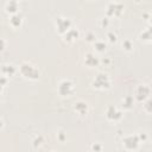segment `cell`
I'll return each mask as SVG.
<instances>
[{
  "mask_svg": "<svg viewBox=\"0 0 152 152\" xmlns=\"http://www.w3.org/2000/svg\"><path fill=\"white\" fill-rule=\"evenodd\" d=\"M144 108H145V110H146V112L152 113V99H147V100H145Z\"/></svg>",
  "mask_w": 152,
  "mask_h": 152,
  "instance_id": "cell-16",
  "label": "cell"
},
{
  "mask_svg": "<svg viewBox=\"0 0 152 152\" xmlns=\"http://www.w3.org/2000/svg\"><path fill=\"white\" fill-rule=\"evenodd\" d=\"M64 138H65V137H64L63 132H59V133H58V140L62 142V141H64Z\"/></svg>",
  "mask_w": 152,
  "mask_h": 152,
  "instance_id": "cell-22",
  "label": "cell"
},
{
  "mask_svg": "<svg viewBox=\"0 0 152 152\" xmlns=\"http://www.w3.org/2000/svg\"><path fill=\"white\" fill-rule=\"evenodd\" d=\"M133 102H134V100L132 96H125L122 99V107L125 109H131L133 107Z\"/></svg>",
  "mask_w": 152,
  "mask_h": 152,
  "instance_id": "cell-13",
  "label": "cell"
},
{
  "mask_svg": "<svg viewBox=\"0 0 152 152\" xmlns=\"http://www.w3.org/2000/svg\"><path fill=\"white\" fill-rule=\"evenodd\" d=\"M124 11V6L118 2H112L107 6V15L109 17H119Z\"/></svg>",
  "mask_w": 152,
  "mask_h": 152,
  "instance_id": "cell-6",
  "label": "cell"
},
{
  "mask_svg": "<svg viewBox=\"0 0 152 152\" xmlns=\"http://www.w3.org/2000/svg\"><path fill=\"white\" fill-rule=\"evenodd\" d=\"M141 142L139 135H128L124 139V146L127 150H135Z\"/></svg>",
  "mask_w": 152,
  "mask_h": 152,
  "instance_id": "cell-4",
  "label": "cell"
},
{
  "mask_svg": "<svg viewBox=\"0 0 152 152\" xmlns=\"http://www.w3.org/2000/svg\"><path fill=\"white\" fill-rule=\"evenodd\" d=\"M84 62H86V64L88 66H96L100 63V61L93 53H87L86 55V58H84Z\"/></svg>",
  "mask_w": 152,
  "mask_h": 152,
  "instance_id": "cell-11",
  "label": "cell"
},
{
  "mask_svg": "<svg viewBox=\"0 0 152 152\" xmlns=\"http://www.w3.org/2000/svg\"><path fill=\"white\" fill-rule=\"evenodd\" d=\"M20 74L24 77L30 78V80H37L39 77V71L33 65H31L30 63H26V62H24L20 65Z\"/></svg>",
  "mask_w": 152,
  "mask_h": 152,
  "instance_id": "cell-1",
  "label": "cell"
},
{
  "mask_svg": "<svg viewBox=\"0 0 152 152\" xmlns=\"http://www.w3.org/2000/svg\"><path fill=\"white\" fill-rule=\"evenodd\" d=\"M17 10H18V5H17L15 0H11V1H10V4H8V5H7V7H6V11H7V13H11V14H15Z\"/></svg>",
  "mask_w": 152,
  "mask_h": 152,
  "instance_id": "cell-14",
  "label": "cell"
},
{
  "mask_svg": "<svg viewBox=\"0 0 152 152\" xmlns=\"http://www.w3.org/2000/svg\"><path fill=\"white\" fill-rule=\"evenodd\" d=\"M74 108H75V110H76L78 114H81V115H84V114H87V112H88V106H87V103L83 102V101L76 102L75 106H74Z\"/></svg>",
  "mask_w": 152,
  "mask_h": 152,
  "instance_id": "cell-10",
  "label": "cell"
},
{
  "mask_svg": "<svg viewBox=\"0 0 152 152\" xmlns=\"http://www.w3.org/2000/svg\"><path fill=\"white\" fill-rule=\"evenodd\" d=\"M107 37H108V39H109L110 43H115L116 42V34H114L113 32H108L107 33Z\"/></svg>",
  "mask_w": 152,
  "mask_h": 152,
  "instance_id": "cell-21",
  "label": "cell"
},
{
  "mask_svg": "<svg viewBox=\"0 0 152 152\" xmlns=\"http://www.w3.org/2000/svg\"><path fill=\"white\" fill-rule=\"evenodd\" d=\"M122 48H124L125 50H127V51H131V50H132V48H133V44L131 43V40L126 39V40H124V42H122Z\"/></svg>",
  "mask_w": 152,
  "mask_h": 152,
  "instance_id": "cell-18",
  "label": "cell"
},
{
  "mask_svg": "<svg viewBox=\"0 0 152 152\" xmlns=\"http://www.w3.org/2000/svg\"><path fill=\"white\" fill-rule=\"evenodd\" d=\"M95 49L97 50V51H104L106 50V44H104V42H95Z\"/></svg>",
  "mask_w": 152,
  "mask_h": 152,
  "instance_id": "cell-17",
  "label": "cell"
},
{
  "mask_svg": "<svg viewBox=\"0 0 152 152\" xmlns=\"http://www.w3.org/2000/svg\"><path fill=\"white\" fill-rule=\"evenodd\" d=\"M43 144V137H37L34 140H33V146L34 147H38Z\"/></svg>",
  "mask_w": 152,
  "mask_h": 152,
  "instance_id": "cell-20",
  "label": "cell"
},
{
  "mask_svg": "<svg viewBox=\"0 0 152 152\" xmlns=\"http://www.w3.org/2000/svg\"><path fill=\"white\" fill-rule=\"evenodd\" d=\"M4 69H7L10 76H12V75L15 72V66L12 65V64H10V65H4Z\"/></svg>",
  "mask_w": 152,
  "mask_h": 152,
  "instance_id": "cell-19",
  "label": "cell"
},
{
  "mask_svg": "<svg viewBox=\"0 0 152 152\" xmlns=\"http://www.w3.org/2000/svg\"><path fill=\"white\" fill-rule=\"evenodd\" d=\"M101 25H102V26H104V27H106V26H108V19H107V18H103V19H102V21H101Z\"/></svg>",
  "mask_w": 152,
  "mask_h": 152,
  "instance_id": "cell-23",
  "label": "cell"
},
{
  "mask_svg": "<svg viewBox=\"0 0 152 152\" xmlns=\"http://www.w3.org/2000/svg\"><path fill=\"white\" fill-rule=\"evenodd\" d=\"M11 25L12 26H14V27H18V26H20V24H21V15L20 14H13L12 15V18H11Z\"/></svg>",
  "mask_w": 152,
  "mask_h": 152,
  "instance_id": "cell-15",
  "label": "cell"
},
{
  "mask_svg": "<svg viewBox=\"0 0 152 152\" xmlns=\"http://www.w3.org/2000/svg\"><path fill=\"white\" fill-rule=\"evenodd\" d=\"M106 116H107V119H108L109 121H118V120L121 119L122 113H121L116 107L109 106V107L107 108V110H106Z\"/></svg>",
  "mask_w": 152,
  "mask_h": 152,
  "instance_id": "cell-7",
  "label": "cell"
},
{
  "mask_svg": "<svg viewBox=\"0 0 152 152\" xmlns=\"http://www.w3.org/2000/svg\"><path fill=\"white\" fill-rule=\"evenodd\" d=\"M77 38H78V31L76 28H70L69 31H66L64 33V40H66L69 43L76 40Z\"/></svg>",
  "mask_w": 152,
  "mask_h": 152,
  "instance_id": "cell-9",
  "label": "cell"
},
{
  "mask_svg": "<svg viewBox=\"0 0 152 152\" xmlns=\"http://www.w3.org/2000/svg\"><path fill=\"white\" fill-rule=\"evenodd\" d=\"M56 27H57V31L61 34H64L66 31H69L71 28V23H70L69 19L57 18V20H56Z\"/></svg>",
  "mask_w": 152,
  "mask_h": 152,
  "instance_id": "cell-5",
  "label": "cell"
},
{
  "mask_svg": "<svg viewBox=\"0 0 152 152\" xmlns=\"http://www.w3.org/2000/svg\"><path fill=\"white\" fill-rule=\"evenodd\" d=\"M148 95H150V88L146 84L139 86L137 88V90H135V97H137L138 101H145V100H147Z\"/></svg>",
  "mask_w": 152,
  "mask_h": 152,
  "instance_id": "cell-8",
  "label": "cell"
},
{
  "mask_svg": "<svg viewBox=\"0 0 152 152\" xmlns=\"http://www.w3.org/2000/svg\"><path fill=\"white\" fill-rule=\"evenodd\" d=\"M140 39L146 42V43H152V27H150V28L145 30L144 32H141Z\"/></svg>",
  "mask_w": 152,
  "mask_h": 152,
  "instance_id": "cell-12",
  "label": "cell"
},
{
  "mask_svg": "<svg viewBox=\"0 0 152 152\" xmlns=\"http://www.w3.org/2000/svg\"><path fill=\"white\" fill-rule=\"evenodd\" d=\"M87 37H88V40H89V42H93V40L95 42V37H94L91 33H88V36H87Z\"/></svg>",
  "mask_w": 152,
  "mask_h": 152,
  "instance_id": "cell-24",
  "label": "cell"
},
{
  "mask_svg": "<svg viewBox=\"0 0 152 152\" xmlns=\"http://www.w3.org/2000/svg\"><path fill=\"white\" fill-rule=\"evenodd\" d=\"M93 87L96 89H108L110 87V81L106 74H99L93 81Z\"/></svg>",
  "mask_w": 152,
  "mask_h": 152,
  "instance_id": "cell-2",
  "label": "cell"
},
{
  "mask_svg": "<svg viewBox=\"0 0 152 152\" xmlns=\"http://www.w3.org/2000/svg\"><path fill=\"white\" fill-rule=\"evenodd\" d=\"M75 90L74 83L69 80H63L59 84H58V93L62 96H70Z\"/></svg>",
  "mask_w": 152,
  "mask_h": 152,
  "instance_id": "cell-3",
  "label": "cell"
}]
</instances>
